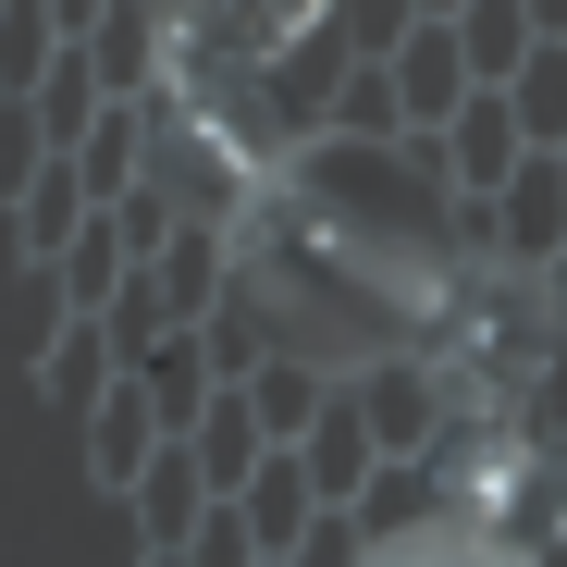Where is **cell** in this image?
I'll list each match as a JSON object with an SVG mask.
<instances>
[{
	"mask_svg": "<svg viewBox=\"0 0 567 567\" xmlns=\"http://www.w3.org/2000/svg\"><path fill=\"white\" fill-rule=\"evenodd\" d=\"M370 567H518L506 543H482V530H395Z\"/></svg>",
	"mask_w": 567,
	"mask_h": 567,
	"instance_id": "6da1fadb",
	"label": "cell"
}]
</instances>
